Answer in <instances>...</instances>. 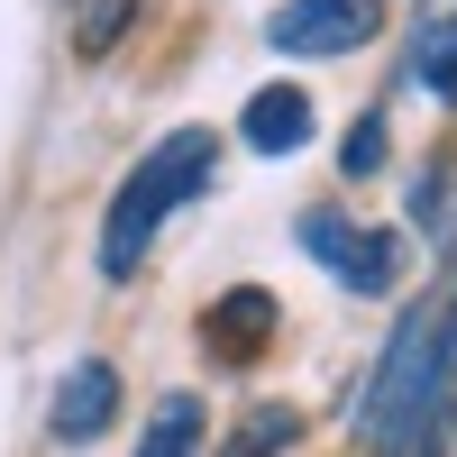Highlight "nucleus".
I'll use <instances>...</instances> for the list:
<instances>
[{
	"label": "nucleus",
	"mask_w": 457,
	"mask_h": 457,
	"mask_svg": "<svg viewBox=\"0 0 457 457\" xmlns=\"http://www.w3.org/2000/svg\"><path fill=\"white\" fill-rule=\"evenodd\" d=\"M211 165H220V137H211V129H174L165 146H146V156H137V174L110 193V220H101V275H110V284L137 275V256L156 247L165 211L193 202L202 183H211Z\"/></svg>",
	"instance_id": "nucleus-1"
},
{
	"label": "nucleus",
	"mask_w": 457,
	"mask_h": 457,
	"mask_svg": "<svg viewBox=\"0 0 457 457\" xmlns=\"http://www.w3.org/2000/svg\"><path fill=\"white\" fill-rule=\"evenodd\" d=\"M375 28H385V0H284L265 19V46L275 55H357Z\"/></svg>",
	"instance_id": "nucleus-2"
},
{
	"label": "nucleus",
	"mask_w": 457,
	"mask_h": 457,
	"mask_svg": "<svg viewBox=\"0 0 457 457\" xmlns=\"http://www.w3.org/2000/svg\"><path fill=\"white\" fill-rule=\"evenodd\" d=\"M302 247H312L357 302L394 293V275H403V247L385 238V228H357V220H329V211H302Z\"/></svg>",
	"instance_id": "nucleus-3"
},
{
	"label": "nucleus",
	"mask_w": 457,
	"mask_h": 457,
	"mask_svg": "<svg viewBox=\"0 0 457 457\" xmlns=\"http://www.w3.org/2000/svg\"><path fill=\"white\" fill-rule=\"evenodd\" d=\"M110 421H120V366H110V357L64 366V385H55V439L83 448V439H101Z\"/></svg>",
	"instance_id": "nucleus-4"
},
{
	"label": "nucleus",
	"mask_w": 457,
	"mask_h": 457,
	"mask_svg": "<svg viewBox=\"0 0 457 457\" xmlns=\"http://www.w3.org/2000/svg\"><path fill=\"white\" fill-rule=\"evenodd\" d=\"M238 137L256 146V156H293V146H312V92H302V83H265V92H247Z\"/></svg>",
	"instance_id": "nucleus-5"
},
{
	"label": "nucleus",
	"mask_w": 457,
	"mask_h": 457,
	"mask_svg": "<svg viewBox=\"0 0 457 457\" xmlns=\"http://www.w3.org/2000/svg\"><path fill=\"white\" fill-rule=\"evenodd\" d=\"M265 329H275V293H256V284L220 293V302H211V320H202L211 357H228V366H247V357L265 348Z\"/></svg>",
	"instance_id": "nucleus-6"
},
{
	"label": "nucleus",
	"mask_w": 457,
	"mask_h": 457,
	"mask_svg": "<svg viewBox=\"0 0 457 457\" xmlns=\"http://www.w3.org/2000/svg\"><path fill=\"white\" fill-rule=\"evenodd\" d=\"M403 83H411V92H430V101H457V10H448V19H430L421 37H411Z\"/></svg>",
	"instance_id": "nucleus-7"
},
{
	"label": "nucleus",
	"mask_w": 457,
	"mask_h": 457,
	"mask_svg": "<svg viewBox=\"0 0 457 457\" xmlns=\"http://www.w3.org/2000/svg\"><path fill=\"white\" fill-rule=\"evenodd\" d=\"M129 28H137V0H64V37H73L83 64H101Z\"/></svg>",
	"instance_id": "nucleus-8"
},
{
	"label": "nucleus",
	"mask_w": 457,
	"mask_h": 457,
	"mask_svg": "<svg viewBox=\"0 0 457 457\" xmlns=\"http://www.w3.org/2000/svg\"><path fill=\"white\" fill-rule=\"evenodd\" d=\"M193 448H202V403H193V394H165L137 457H193Z\"/></svg>",
	"instance_id": "nucleus-9"
},
{
	"label": "nucleus",
	"mask_w": 457,
	"mask_h": 457,
	"mask_svg": "<svg viewBox=\"0 0 457 457\" xmlns=\"http://www.w3.org/2000/svg\"><path fill=\"white\" fill-rule=\"evenodd\" d=\"M293 430H302L293 411H284V403H265V411H247V421H238V439H228L220 457H275V448H293Z\"/></svg>",
	"instance_id": "nucleus-10"
},
{
	"label": "nucleus",
	"mask_w": 457,
	"mask_h": 457,
	"mask_svg": "<svg viewBox=\"0 0 457 457\" xmlns=\"http://www.w3.org/2000/svg\"><path fill=\"white\" fill-rule=\"evenodd\" d=\"M338 174H348V183H357V174H385V120H375V110L348 129V146H338Z\"/></svg>",
	"instance_id": "nucleus-11"
}]
</instances>
